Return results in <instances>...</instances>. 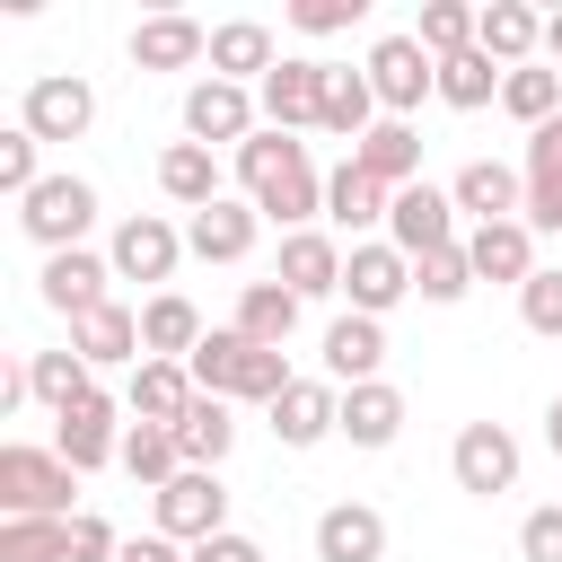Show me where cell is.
Returning <instances> with one entry per match:
<instances>
[{
  "label": "cell",
  "mask_w": 562,
  "mask_h": 562,
  "mask_svg": "<svg viewBox=\"0 0 562 562\" xmlns=\"http://www.w3.org/2000/svg\"><path fill=\"white\" fill-rule=\"evenodd\" d=\"M193 395H202V386H193V369H184V360H140V369H132V386H123V413H132V422H167V430H176V422L193 413Z\"/></svg>",
  "instance_id": "cell-12"
},
{
  "label": "cell",
  "mask_w": 562,
  "mask_h": 562,
  "mask_svg": "<svg viewBox=\"0 0 562 562\" xmlns=\"http://www.w3.org/2000/svg\"><path fill=\"white\" fill-rule=\"evenodd\" d=\"M202 53H211V26L184 18V9H158V18L132 26V61H140V70H184V61H202Z\"/></svg>",
  "instance_id": "cell-13"
},
{
  "label": "cell",
  "mask_w": 562,
  "mask_h": 562,
  "mask_svg": "<svg viewBox=\"0 0 562 562\" xmlns=\"http://www.w3.org/2000/svg\"><path fill=\"white\" fill-rule=\"evenodd\" d=\"M325 211H334L342 228H369V220H386V211H395V193H386L360 158H342V167L325 176Z\"/></svg>",
  "instance_id": "cell-32"
},
{
  "label": "cell",
  "mask_w": 562,
  "mask_h": 562,
  "mask_svg": "<svg viewBox=\"0 0 562 562\" xmlns=\"http://www.w3.org/2000/svg\"><path fill=\"white\" fill-rule=\"evenodd\" d=\"M386 228H395V246L422 263V255L457 246V193H448V184H404L395 211H386Z\"/></svg>",
  "instance_id": "cell-6"
},
{
  "label": "cell",
  "mask_w": 562,
  "mask_h": 562,
  "mask_svg": "<svg viewBox=\"0 0 562 562\" xmlns=\"http://www.w3.org/2000/svg\"><path fill=\"white\" fill-rule=\"evenodd\" d=\"M378 360H386V325H378V316H334V325H325V369H334L342 386H369Z\"/></svg>",
  "instance_id": "cell-24"
},
{
  "label": "cell",
  "mask_w": 562,
  "mask_h": 562,
  "mask_svg": "<svg viewBox=\"0 0 562 562\" xmlns=\"http://www.w3.org/2000/svg\"><path fill=\"white\" fill-rule=\"evenodd\" d=\"M369 88H378V105L404 123V114L439 88V61L422 53V35H378V44H369Z\"/></svg>",
  "instance_id": "cell-4"
},
{
  "label": "cell",
  "mask_w": 562,
  "mask_h": 562,
  "mask_svg": "<svg viewBox=\"0 0 562 562\" xmlns=\"http://www.w3.org/2000/svg\"><path fill=\"white\" fill-rule=\"evenodd\" d=\"M527 184H562V114L544 132H527Z\"/></svg>",
  "instance_id": "cell-48"
},
{
  "label": "cell",
  "mask_w": 562,
  "mask_h": 562,
  "mask_svg": "<svg viewBox=\"0 0 562 562\" xmlns=\"http://www.w3.org/2000/svg\"><path fill=\"white\" fill-rule=\"evenodd\" d=\"M61 544H70V562H114V553H123V536H114L97 509H79V518L61 527Z\"/></svg>",
  "instance_id": "cell-45"
},
{
  "label": "cell",
  "mask_w": 562,
  "mask_h": 562,
  "mask_svg": "<svg viewBox=\"0 0 562 562\" xmlns=\"http://www.w3.org/2000/svg\"><path fill=\"white\" fill-rule=\"evenodd\" d=\"M465 255H474V281H536V228L527 220H492V228H474L465 237Z\"/></svg>",
  "instance_id": "cell-19"
},
{
  "label": "cell",
  "mask_w": 562,
  "mask_h": 562,
  "mask_svg": "<svg viewBox=\"0 0 562 562\" xmlns=\"http://www.w3.org/2000/svg\"><path fill=\"white\" fill-rule=\"evenodd\" d=\"M290 18H299L307 35H334V26H351V18H360V0H299Z\"/></svg>",
  "instance_id": "cell-49"
},
{
  "label": "cell",
  "mask_w": 562,
  "mask_h": 562,
  "mask_svg": "<svg viewBox=\"0 0 562 562\" xmlns=\"http://www.w3.org/2000/svg\"><path fill=\"white\" fill-rule=\"evenodd\" d=\"M70 483H79V465L61 448H0V509L9 518H79Z\"/></svg>",
  "instance_id": "cell-2"
},
{
  "label": "cell",
  "mask_w": 562,
  "mask_h": 562,
  "mask_svg": "<svg viewBox=\"0 0 562 562\" xmlns=\"http://www.w3.org/2000/svg\"><path fill=\"white\" fill-rule=\"evenodd\" d=\"M448 193H457V211H474V228H492V220H527L518 167H501V158H465Z\"/></svg>",
  "instance_id": "cell-14"
},
{
  "label": "cell",
  "mask_w": 562,
  "mask_h": 562,
  "mask_svg": "<svg viewBox=\"0 0 562 562\" xmlns=\"http://www.w3.org/2000/svg\"><path fill=\"white\" fill-rule=\"evenodd\" d=\"M272 430H281V448H316L325 430H342V395L325 378H290L272 404Z\"/></svg>",
  "instance_id": "cell-16"
},
{
  "label": "cell",
  "mask_w": 562,
  "mask_h": 562,
  "mask_svg": "<svg viewBox=\"0 0 562 562\" xmlns=\"http://www.w3.org/2000/svg\"><path fill=\"white\" fill-rule=\"evenodd\" d=\"M61 422V457L79 465V474H97L105 457H123V439H114V404L105 395H79L70 413H53Z\"/></svg>",
  "instance_id": "cell-25"
},
{
  "label": "cell",
  "mask_w": 562,
  "mask_h": 562,
  "mask_svg": "<svg viewBox=\"0 0 562 562\" xmlns=\"http://www.w3.org/2000/svg\"><path fill=\"white\" fill-rule=\"evenodd\" d=\"M413 290H422L430 307L465 299V290H474V255H465V246H439V255H422V263H413Z\"/></svg>",
  "instance_id": "cell-41"
},
{
  "label": "cell",
  "mask_w": 562,
  "mask_h": 562,
  "mask_svg": "<svg viewBox=\"0 0 562 562\" xmlns=\"http://www.w3.org/2000/svg\"><path fill=\"white\" fill-rule=\"evenodd\" d=\"M501 105L527 123V132H544L553 114H562V70H544V61H527V70H509L501 79Z\"/></svg>",
  "instance_id": "cell-36"
},
{
  "label": "cell",
  "mask_w": 562,
  "mask_h": 562,
  "mask_svg": "<svg viewBox=\"0 0 562 562\" xmlns=\"http://www.w3.org/2000/svg\"><path fill=\"white\" fill-rule=\"evenodd\" d=\"M176 448H184V465H193V474H220V457L237 448V422H228V404H220V395H193V413L176 422Z\"/></svg>",
  "instance_id": "cell-30"
},
{
  "label": "cell",
  "mask_w": 562,
  "mask_h": 562,
  "mask_svg": "<svg viewBox=\"0 0 562 562\" xmlns=\"http://www.w3.org/2000/svg\"><path fill=\"white\" fill-rule=\"evenodd\" d=\"M369 114H378V88H369V70H334V79H325V114H316V123H325V132H342V140L360 149V140L378 132Z\"/></svg>",
  "instance_id": "cell-35"
},
{
  "label": "cell",
  "mask_w": 562,
  "mask_h": 562,
  "mask_svg": "<svg viewBox=\"0 0 562 562\" xmlns=\"http://www.w3.org/2000/svg\"><path fill=\"white\" fill-rule=\"evenodd\" d=\"M527 228H562V184H527Z\"/></svg>",
  "instance_id": "cell-51"
},
{
  "label": "cell",
  "mask_w": 562,
  "mask_h": 562,
  "mask_svg": "<svg viewBox=\"0 0 562 562\" xmlns=\"http://www.w3.org/2000/svg\"><path fill=\"white\" fill-rule=\"evenodd\" d=\"M114 562H193V553H176V536H132Z\"/></svg>",
  "instance_id": "cell-52"
},
{
  "label": "cell",
  "mask_w": 562,
  "mask_h": 562,
  "mask_svg": "<svg viewBox=\"0 0 562 562\" xmlns=\"http://www.w3.org/2000/svg\"><path fill=\"white\" fill-rule=\"evenodd\" d=\"M70 518H0V562H70Z\"/></svg>",
  "instance_id": "cell-40"
},
{
  "label": "cell",
  "mask_w": 562,
  "mask_h": 562,
  "mask_svg": "<svg viewBox=\"0 0 562 562\" xmlns=\"http://www.w3.org/2000/svg\"><path fill=\"white\" fill-rule=\"evenodd\" d=\"M518 316H527V334H562V272H536L518 290Z\"/></svg>",
  "instance_id": "cell-46"
},
{
  "label": "cell",
  "mask_w": 562,
  "mask_h": 562,
  "mask_svg": "<svg viewBox=\"0 0 562 562\" xmlns=\"http://www.w3.org/2000/svg\"><path fill=\"white\" fill-rule=\"evenodd\" d=\"M325 79H334V61H272V79H263V114H272V132L316 123V114H325Z\"/></svg>",
  "instance_id": "cell-17"
},
{
  "label": "cell",
  "mask_w": 562,
  "mask_h": 562,
  "mask_svg": "<svg viewBox=\"0 0 562 562\" xmlns=\"http://www.w3.org/2000/svg\"><path fill=\"white\" fill-rule=\"evenodd\" d=\"M26 386H35V395H44L53 413H70L79 395H97V386H88V360H79V351H35V360H26Z\"/></svg>",
  "instance_id": "cell-39"
},
{
  "label": "cell",
  "mask_w": 562,
  "mask_h": 562,
  "mask_svg": "<svg viewBox=\"0 0 562 562\" xmlns=\"http://www.w3.org/2000/svg\"><path fill=\"white\" fill-rule=\"evenodd\" d=\"M518 553H527V562H562V501L518 518Z\"/></svg>",
  "instance_id": "cell-47"
},
{
  "label": "cell",
  "mask_w": 562,
  "mask_h": 562,
  "mask_svg": "<svg viewBox=\"0 0 562 562\" xmlns=\"http://www.w3.org/2000/svg\"><path fill=\"white\" fill-rule=\"evenodd\" d=\"M237 334L263 342V351H281V342L299 334V299H290L281 281H246V299H237Z\"/></svg>",
  "instance_id": "cell-33"
},
{
  "label": "cell",
  "mask_w": 562,
  "mask_h": 562,
  "mask_svg": "<svg viewBox=\"0 0 562 562\" xmlns=\"http://www.w3.org/2000/svg\"><path fill=\"white\" fill-rule=\"evenodd\" d=\"M184 140H255V105H246V88L237 79H193V97H184Z\"/></svg>",
  "instance_id": "cell-9"
},
{
  "label": "cell",
  "mask_w": 562,
  "mask_h": 562,
  "mask_svg": "<svg viewBox=\"0 0 562 562\" xmlns=\"http://www.w3.org/2000/svg\"><path fill=\"white\" fill-rule=\"evenodd\" d=\"M193 562H263V544H255V536H237V527H220V536H202V544H193Z\"/></svg>",
  "instance_id": "cell-50"
},
{
  "label": "cell",
  "mask_w": 562,
  "mask_h": 562,
  "mask_svg": "<svg viewBox=\"0 0 562 562\" xmlns=\"http://www.w3.org/2000/svg\"><path fill=\"white\" fill-rule=\"evenodd\" d=\"M351 158H360V167H369V176H378L386 193L422 184V132H413V123H395V114H386V123H378V132H369V140H360Z\"/></svg>",
  "instance_id": "cell-26"
},
{
  "label": "cell",
  "mask_w": 562,
  "mask_h": 562,
  "mask_svg": "<svg viewBox=\"0 0 562 562\" xmlns=\"http://www.w3.org/2000/svg\"><path fill=\"white\" fill-rule=\"evenodd\" d=\"M501 79H509V70H501L483 44H465V53L439 61V97H448V105H483V97H501Z\"/></svg>",
  "instance_id": "cell-38"
},
{
  "label": "cell",
  "mask_w": 562,
  "mask_h": 562,
  "mask_svg": "<svg viewBox=\"0 0 562 562\" xmlns=\"http://www.w3.org/2000/svg\"><path fill=\"white\" fill-rule=\"evenodd\" d=\"M123 474H132L140 492H167V483L184 474V448H176V430H167V422H132V430H123Z\"/></svg>",
  "instance_id": "cell-31"
},
{
  "label": "cell",
  "mask_w": 562,
  "mask_h": 562,
  "mask_svg": "<svg viewBox=\"0 0 562 562\" xmlns=\"http://www.w3.org/2000/svg\"><path fill=\"white\" fill-rule=\"evenodd\" d=\"M448 465H457V492H509L518 483V439L501 430V422H465L457 430V448H448Z\"/></svg>",
  "instance_id": "cell-7"
},
{
  "label": "cell",
  "mask_w": 562,
  "mask_h": 562,
  "mask_svg": "<svg viewBox=\"0 0 562 562\" xmlns=\"http://www.w3.org/2000/svg\"><path fill=\"white\" fill-rule=\"evenodd\" d=\"M176 255H184V237H176L167 220H149V211L114 228V281H167Z\"/></svg>",
  "instance_id": "cell-18"
},
{
  "label": "cell",
  "mask_w": 562,
  "mask_h": 562,
  "mask_svg": "<svg viewBox=\"0 0 562 562\" xmlns=\"http://www.w3.org/2000/svg\"><path fill=\"white\" fill-rule=\"evenodd\" d=\"M316 562H386V518L360 509V501L325 509L316 518Z\"/></svg>",
  "instance_id": "cell-22"
},
{
  "label": "cell",
  "mask_w": 562,
  "mask_h": 562,
  "mask_svg": "<svg viewBox=\"0 0 562 562\" xmlns=\"http://www.w3.org/2000/svg\"><path fill=\"white\" fill-rule=\"evenodd\" d=\"M272 26L263 18H228V26H211V79H246V70H263L272 79Z\"/></svg>",
  "instance_id": "cell-29"
},
{
  "label": "cell",
  "mask_w": 562,
  "mask_h": 562,
  "mask_svg": "<svg viewBox=\"0 0 562 562\" xmlns=\"http://www.w3.org/2000/svg\"><path fill=\"white\" fill-rule=\"evenodd\" d=\"M342 290H351V316H386L404 290H413V255L395 237H369L342 255Z\"/></svg>",
  "instance_id": "cell-5"
},
{
  "label": "cell",
  "mask_w": 562,
  "mask_h": 562,
  "mask_svg": "<svg viewBox=\"0 0 562 562\" xmlns=\"http://www.w3.org/2000/svg\"><path fill=\"white\" fill-rule=\"evenodd\" d=\"M140 351H149V360H193V351H202V307H193L184 290H158V299L140 307Z\"/></svg>",
  "instance_id": "cell-21"
},
{
  "label": "cell",
  "mask_w": 562,
  "mask_h": 562,
  "mask_svg": "<svg viewBox=\"0 0 562 562\" xmlns=\"http://www.w3.org/2000/svg\"><path fill=\"white\" fill-rule=\"evenodd\" d=\"M158 193H167L176 211H211V202H220V158H211L202 140H176V149L158 158Z\"/></svg>",
  "instance_id": "cell-27"
},
{
  "label": "cell",
  "mask_w": 562,
  "mask_h": 562,
  "mask_svg": "<svg viewBox=\"0 0 562 562\" xmlns=\"http://www.w3.org/2000/svg\"><path fill=\"white\" fill-rule=\"evenodd\" d=\"M290 299H325V290H342V246L325 237V228H290L281 237V272H272Z\"/></svg>",
  "instance_id": "cell-15"
},
{
  "label": "cell",
  "mask_w": 562,
  "mask_h": 562,
  "mask_svg": "<svg viewBox=\"0 0 562 562\" xmlns=\"http://www.w3.org/2000/svg\"><path fill=\"white\" fill-rule=\"evenodd\" d=\"M88 220H97V184H88V176H44V184L18 202V228H26L44 255H70V246L88 237Z\"/></svg>",
  "instance_id": "cell-3"
},
{
  "label": "cell",
  "mask_w": 562,
  "mask_h": 562,
  "mask_svg": "<svg viewBox=\"0 0 562 562\" xmlns=\"http://www.w3.org/2000/svg\"><path fill=\"white\" fill-rule=\"evenodd\" d=\"M342 430H351V448H386V439L404 430V395H395L386 378L351 386V395H342Z\"/></svg>",
  "instance_id": "cell-34"
},
{
  "label": "cell",
  "mask_w": 562,
  "mask_h": 562,
  "mask_svg": "<svg viewBox=\"0 0 562 562\" xmlns=\"http://www.w3.org/2000/svg\"><path fill=\"white\" fill-rule=\"evenodd\" d=\"M474 44H483L501 70H527V53L544 44V18H536L527 0H492V9L474 18Z\"/></svg>",
  "instance_id": "cell-23"
},
{
  "label": "cell",
  "mask_w": 562,
  "mask_h": 562,
  "mask_svg": "<svg viewBox=\"0 0 562 562\" xmlns=\"http://www.w3.org/2000/svg\"><path fill=\"white\" fill-rule=\"evenodd\" d=\"M474 18H483V9H465V0H430V9H422V53H430V61L465 53V44H474Z\"/></svg>",
  "instance_id": "cell-42"
},
{
  "label": "cell",
  "mask_w": 562,
  "mask_h": 562,
  "mask_svg": "<svg viewBox=\"0 0 562 562\" xmlns=\"http://www.w3.org/2000/svg\"><path fill=\"white\" fill-rule=\"evenodd\" d=\"M184 246L202 255V263H237L246 246H255V202H211V211H193V228H184Z\"/></svg>",
  "instance_id": "cell-28"
},
{
  "label": "cell",
  "mask_w": 562,
  "mask_h": 562,
  "mask_svg": "<svg viewBox=\"0 0 562 562\" xmlns=\"http://www.w3.org/2000/svg\"><path fill=\"white\" fill-rule=\"evenodd\" d=\"M237 176H246V193H255L263 220H290L299 228L307 211H325V184H316V167H307V149L290 132H255L237 149Z\"/></svg>",
  "instance_id": "cell-1"
},
{
  "label": "cell",
  "mask_w": 562,
  "mask_h": 562,
  "mask_svg": "<svg viewBox=\"0 0 562 562\" xmlns=\"http://www.w3.org/2000/svg\"><path fill=\"white\" fill-rule=\"evenodd\" d=\"M35 149H44V140H35L26 123H18V132H0V184H9L18 202H26L35 184H44V176H35Z\"/></svg>",
  "instance_id": "cell-43"
},
{
  "label": "cell",
  "mask_w": 562,
  "mask_h": 562,
  "mask_svg": "<svg viewBox=\"0 0 562 562\" xmlns=\"http://www.w3.org/2000/svg\"><path fill=\"white\" fill-rule=\"evenodd\" d=\"M105 281H114V255H88V246H70V255H44V307H61L70 325L105 307Z\"/></svg>",
  "instance_id": "cell-10"
},
{
  "label": "cell",
  "mask_w": 562,
  "mask_h": 562,
  "mask_svg": "<svg viewBox=\"0 0 562 562\" xmlns=\"http://www.w3.org/2000/svg\"><path fill=\"white\" fill-rule=\"evenodd\" d=\"M228 527V492H220V474H176L167 492H158V536H176V544H202V536H220Z\"/></svg>",
  "instance_id": "cell-8"
},
{
  "label": "cell",
  "mask_w": 562,
  "mask_h": 562,
  "mask_svg": "<svg viewBox=\"0 0 562 562\" xmlns=\"http://www.w3.org/2000/svg\"><path fill=\"white\" fill-rule=\"evenodd\" d=\"M18 123H26L35 140H79V132L97 123V97H88V79H61V70H53V79L26 88V114H18Z\"/></svg>",
  "instance_id": "cell-11"
},
{
  "label": "cell",
  "mask_w": 562,
  "mask_h": 562,
  "mask_svg": "<svg viewBox=\"0 0 562 562\" xmlns=\"http://www.w3.org/2000/svg\"><path fill=\"white\" fill-rule=\"evenodd\" d=\"M544 439H553V457H562V395L544 404Z\"/></svg>",
  "instance_id": "cell-53"
},
{
  "label": "cell",
  "mask_w": 562,
  "mask_h": 562,
  "mask_svg": "<svg viewBox=\"0 0 562 562\" xmlns=\"http://www.w3.org/2000/svg\"><path fill=\"white\" fill-rule=\"evenodd\" d=\"M70 351H79L88 369H123V360L140 369V316H132L123 299H105L97 316H79V325H70Z\"/></svg>",
  "instance_id": "cell-20"
},
{
  "label": "cell",
  "mask_w": 562,
  "mask_h": 562,
  "mask_svg": "<svg viewBox=\"0 0 562 562\" xmlns=\"http://www.w3.org/2000/svg\"><path fill=\"white\" fill-rule=\"evenodd\" d=\"M281 386H290V360L255 342V351H246V378H237V395H246V404H281Z\"/></svg>",
  "instance_id": "cell-44"
},
{
  "label": "cell",
  "mask_w": 562,
  "mask_h": 562,
  "mask_svg": "<svg viewBox=\"0 0 562 562\" xmlns=\"http://www.w3.org/2000/svg\"><path fill=\"white\" fill-rule=\"evenodd\" d=\"M544 53H553V61H562V18H544Z\"/></svg>",
  "instance_id": "cell-54"
},
{
  "label": "cell",
  "mask_w": 562,
  "mask_h": 562,
  "mask_svg": "<svg viewBox=\"0 0 562 562\" xmlns=\"http://www.w3.org/2000/svg\"><path fill=\"white\" fill-rule=\"evenodd\" d=\"M246 351H255V342L228 325V334H202V351H193L184 369H193V386H202V395H220V404H228V395H237V378H246Z\"/></svg>",
  "instance_id": "cell-37"
}]
</instances>
